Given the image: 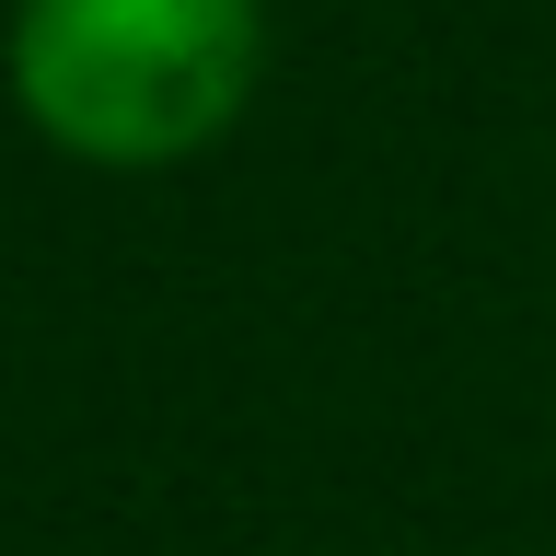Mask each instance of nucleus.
Listing matches in <instances>:
<instances>
[{
	"instance_id": "1",
	"label": "nucleus",
	"mask_w": 556,
	"mask_h": 556,
	"mask_svg": "<svg viewBox=\"0 0 556 556\" xmlns=\"http://www.w3.org/2000/svg\"><path fill=\"white\" fill-rule=\"evenodd\" d=\"M0 81L47 151L93 174H163L255 104L267 0H12Z\"/></svg>"
}]
</instances>
